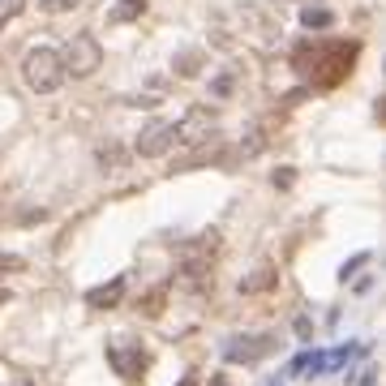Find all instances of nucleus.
Masks as SVG:
<instances>
[{"mask_svg": "<svg viewBox=\"0 0 386 386\" xmlns=\"http://www.w3.org/2000/svg\"><path fill=\"white\" fill-rule=\"evenodd\" d=\"M22 266V258H0V270H18Z\"/></svg>", "mask_w": 386, "mask_h": 386, "instance_id": "obj_16", "label": "nucleus"}, {"mask_svg": "<svg viewBox=\"0 0 386 386\" xmlns=\"http://www.w3.org/2000/svg\"><path fill=\"white\" fill-rule=\"evenodd\" d=\"M22 78L35 95H52V90L65 86L69 73H65V61H61L56 47H30L22 56Z\"/></svg>", "mask_w": 386, "mask_h": 386, "instance_id": "obj_1", "label": "nucleus"}, {"mask_svg": "<svg viewBox=\"0 0 386 386\" xmlns=\"http://www.w3.org/2000/svg\"><path fill=\"white\" fill-rule=\"evenodd\" d=\"M365 262H369V253H356V258H352V262H348V266H344V279H348V275H352V270H356V266H365Z\"/></svg>", "mask_w": 386, "mask_h": 386, "instance_id": "obj_15", "label": "nucleus"}, {"mask_svg": "<svg viewBox=\"0 0 386 386\" xmlns=\"http://www.w3.org/2000/svg\"><path fill=\"white\" fill-rule=\"evenodd\" d=\"M121 296H125V279H121V275H116L112 284H103V288L86 292V305H90V309H112V305H116Z\"/></svg>", "mask_w": 386, "mask_h": 386, "instance_id": "obj_7", "label": "nucleus"}, {"mask_svg": "<svg viewBox=\"0 0 386 386\" xmlns=\"http://www.w3.org/2000/svg\"><path fill=\"white\" fill-rule=\"evenodd\" d=\"M181 386H198V378H185V382H181Z\"/></svg>", "mask_w": 386, "mask_h": 386, "instance_id": "obj_17", "label": "nucleus"}, {"mask_svg": "<svg viewBox=\"0 0 386 386\" xmlns=\"http://www.w3.org/2000/svg\"><path fill=\"white\" fill-rule=\"evenodd\" d=\"M176 146V121H150L138 138H133V150L142 159H159V155H168Z\"/></svg>", "mask_w": 386, "mask_h": 386, "instance_id": "obj_3", "label": "nucleus"}, {"mask_svg": "<svg viewBox=\"0 0 386 386\" xmlns=\"http://www.w3.org/2000/svg\"><path fill=\"white\" fill-rule=\"evenodd\" d=\"M301 22H305L309 30H326L330 22H335V13H330V9H305V13H301Z\"/></svg>", "mask_w": 386, "mask_h": 386, "instance_id": "obj_10", "label": "nucleus"}, {"mask_svg": "<svg viewBox=\"0 0 386 386\" xmlns=\"http://www.w3.org/2000/svg\"><path fill=\"white\" fill-rule=\"evenodd\" d=\"M107 361H112V369H116L125 382H138L142 369H146V352H142V344H129V339L107 344Z\"/></svg>", "mask_w": 386, "mask_h": 386, "instance_id": "obj_5", "label": "nucleus"}, {"mask_svg": "<svg viewBox=\"0 0 386 386\" xmlns=\"http://www.w3.org/2000/svg\"><path fill=\"white\" fill-rule=\"evenodd\" d=\"M22 9H26V0H0V30H5Z\"/></svg>", "mask_w": 386, "mask_h": 386, "instance_id": "obj_11", "label": "nucleus"}, {"mask_svg": "<svg viewBox=\"0 0 386 386\" xmlns=\"http://www.w3.org/2000/svg\"><path fill=\"white\" fill-rule=\"evenodd\" d=\"M215 386H228V382H215Z\"/></svg>", "mask_w": 386, "mask_h": 386, "instance_id": "obj_18", "label": "nucleus"}, {"mask_svg": "<svg viewBox=\"0 0 386 386\" xmlns=\"http://www.w3.org/2000/svg\"><path fill=\"white\" fill-rule=\"evenodd\" d=\"M163 296H168V292H163V288H155V292L142 301V309H146L150 318H159V313H163Z\"/></svg>", "mask_w": 386, "mask_h": 386, "instance_id": "obj_12", "label": "nucleus"}, {"mask_svg": "<svg viewBox=\"0 0 386 386\" xmlns=\"http://www.w3.org/2000/svg\"><path fill=\"white\" fill-rule=\"evenodd\" d=\"M73 5H82V0H43V9H47V13H69Z\"/></svg>", "mask_w": 386, "mask_h": 386, "instance_id": "obj_13", "label": "nucleus"}, {"mask_svg": "<svg viewBox=\"0 0 386 386\" xmlns=\"http://www.w3.org/2000/svg\"><path fill=\"white\" fill-rule=\"evenodd\" d=\"M61 61H65V73H69V78H90V73L103 65V47H99L95 35L82 30V35H73V39L65 43Z\"/></svg>", "mask_w": 386, "mask_h": 386, "instance_id": "obj_2", "label": "nucleus"}, {"mask_svg": "<svg viewBox=\"0 0 386 386\" xmlns=\"http://www.w3.org/2000/svg\"><path fill=\"white\" fill-rule=\"evenodd\" d=\"M142 9H146V0H121V5L107 13V26H125L133 18H142Z\"/></svg>", "mask_w": 386, "mask_h": 386, "instance_id": "obj_9", "label": "nucleus"}, {"mask_svg": "<svg viewBox=\"0 0 386 386\" xmlns=\"http://www.w3.org/2000/svg\"><path fill=\"white\" fill-rule=\"evenodd\" d=\"M275 348H279V339L275 335H236V339H228L224 344V356L232 361V365H253V361H262V356H270Z\"/></svg>", "mask_w": 386, "mask_h": 386, "instance_id": "obj_4", "label": "nucleus"}, {"mask_svg": "<svg viewBox=\"0 0 386 386\" xmlns=\"http://www.w3.org/2000/svg\"><path fill=\"white\" fill-rule=\"evenodd\" d=\"M210 129H215V112L210 107H193L185 121H176V142L181 146H198V142L210 138Z\"/></svg>", "mask_w": 386, "mask_h": 386, "instance_id": "obj_6", "label": "nucleus"}, {"mask_svg": "<svg viewBox=\"0 0 386 386\" xmlns=\"http://www.w3.org/2000/svg\"><path fill=\"white\" fill-rule=\"evenodd\" d=\"M275 284H279V270H275V266H258L249 279H241V292L245 296H258V292H270Z\"/></svg>", "mask_w": 386, "mask_h": 386, "instance_id": "obj_8", "label": "nucleus"}, {"mask_svg": "<svg viewBox=\"0 0 386 386\" xmlns=\"http://www.w3.org/2000/svg\"><path fill=\"white\" fill-rule=\"evenodd\" d=\"M228 90H232V73H224V78H215V86H210V95H215V99H224Z\"/></svg>", "mask_w": 386, "mask_h": 386, "instance_id": "obj_14", "label": "nucleus"}]
</instances>
